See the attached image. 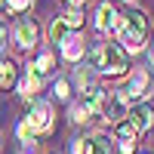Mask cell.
<instances>
[{
  "instance_id": "6da1fadb",
  "label": "cell",
  "mask_w": 154,
  "mask_h": 154,
  "mask_svg": "<svg viewBox=\"0 0 154 154\" xmlns=\"http://www.w3.org/2000/svg\"><path fill=\"white\" fill-rule=\"evenodd\" d=\"M89 68L96 74H105V77H120L126 74L130 62H126V49L117 46V43H96L89 49Z\"/></svg>"
},
{
  "instance_id": "7a4b0ae2",
  "label": "cell",
  "mask_w": 154,
  "mask_h": 154,
  "mask_svg": "<svg viewBox=\"0 0 154 154\" xmlns=\"http://www.w3.org/2000/svg\"><path fill=\"white\" fill-rule=\"evenodd\" d=\"M117 31H120L123 49H130V53H142L145 43H148V16H145L142 9H130L123 16V22H117Z\"/></svg>"
},
{
  "instance_id": "3957f363",
  "label": "cell",
  "mask_w": 154,
  "mask_h": 154,
  "mask_svg": "<svg viewBox=\"0 0 154 154\" xmlns=\"http://www.w3.org/2000/svg\"><path fill=\"white\" fill-rule=\"evenodd\" d=\"M28 105L31 108H28V117L25 120L31 123V130L37 136H49L56 130V108H53V102L49 99H31Z\"/></svg>"
},
{
  "instance_id": "277c9868",
  "label": "cell",
  "mask_w": 154,
  "mask_h": 154,
  "mask_svg": "<svg viewBox=\"0 0 154 154\" xmlns=\"http://www.w3.org/2000/svg\"><path fill=\"white\" fill-rule=\"evenodd\" d=\"M117 96L126 102V105H136V102H142L145 96H148V74L145 71H133L130 74V80H126V86L123 89H117Z\"/></svg>"
},
{
  "instance_id": "5b68a950",
  "label": "cell",
  "mask_w": 154,
  "mask_h": 154,
  "mask_svg": "<svg viewBox=\"0 0 154 154\" xmlns=\"http://www.w3.org/2000/svg\"><path fill=\"white\" fill-rule=\"evenodd\" d=\"M37 40H40V28H37L34 19H22L16 25V31H12V43H16L19 49H34Z\"/></svg>"
},
{
  "instance_id": "8992f818",
  "label": "cell",
  "mask_w": 154,
  "mask_h": 154,
  "mask_svg": "<svg viewBox=\"0 0 154 154\" xmlns=\"http://www.w3.org/2000/svg\"><path fill=\"white\" fill-rule=\"evenodd\" d=\"M130 123L136 126L139 133H148V130H154V108L148 105L145 99H142V102H136V105L130 108Z\"/></svg>"
},
{
  "instance_id": "52a82bcc",
  "label": "cell",
  "mask_w": 154,
  "mask_h": 154,
  "mask_svg": "<svg viewBox=\"0 0 154 154\" xmlns=\"http://www.w3.org/2000/svg\"><path fill=\"white\" fill-rule=\"evenodd\" d=\"M62 46V59L65 62H80L83 59V53H86V46H83V37H80V31H68V37L59 43Z\"/></svg>"
},
{
  "instance_id": "ba28073f",
  "label": "cell",
  "mask_w": 154,
  "mask_h": 154,
  "mask_svg": "<svg viewBox=\"0 0 154 154\" xmlns=\"http://www.w3.org/2000/svg\"><path fill=\"white\" fill-rule=\"evenodd\" d=\"M114 28H117V9H114V3L102 0V3L96 6V31L99 34H108Z\"/></svg>"
},
{
  "instance_id": "9c48e42d",
  "label": "cell",
  "mask_w": 154,
  "mask_h": 154,
  "mask_svg": "<svg viewBox=\"0 0 154 154\" xmlns=\"http://www.w3.org/2000/svg\"><path fill=\"white\" fill-rule=\"evenodd\" d=\"M102 114H105V120H111V123H117L123 114H126V102L117 96V93H108V99H105V105H102Z\"/></svg>"
},
{
  "instance_id": "30bf717a",
  "label": "cell",
  "mask_w": 154,
  "mask_h": 154,
  "mask_svg": "<svg viewBox=\"0 0 154 154\" xmlns=\"http://www.w3.org/2000/svg\"><path fill=\"white\" fill-rule=\"evenodd\" d=\"M28 71L37 74L40 80H43L46 74H56V59H53V53H40V56H37L31 65H28Z\"/></svg>"
},
{
  "instance_id": "8fae6325",
  "label": "cell",
  "mask_w": 154,
  "mask_h": 154,
  "mask_svg": "<svg viewBox=\"0 0 154 154\" xmlns=\"http://www.w3.org/2000/svg\"><path fill=\"white\" fill-rule=\"evenodd\" d=\"M19 93H22V99H25V102H31L37 93H40V77L28 71V74H25L22 80H19Z\"/></svg>"
},
{
  "instance_id": "7c38bea8",
  "label": "cell",
  "mask_w": 154,
  "mask_h": 154,
  "mask_svg": "<svg viewBox=\"0 0 154 154\" xmlns=\"http://www.w3.org/2000/svg\"><path fill=\"white\" fill-rule=\"evenodd\" d=\"M16 80H19V68L12 65L9 59H0V89L16 86Z\"/></svg>"
},
{
  "instance_id": "4fadbf2b",
  "label": "cell",
  "mask_w": 154,
  "mask_h": 154,
  "mask_svg": "<svg viewBox=\"0 0 154 154\" xmlns=\"http://www.w3.org/2000/svg\"><path fill=\"white\" fill-rule=\"evenodd\" d=\"M117 142H139V130L130 123V120H117Z\"/></svg>"
},
{
  "instance_id": "5bb4252c",
  "label": "cell",
  "mask_w": 154,
  "mask_h": 154,
  "mask_svg": "<svg viewBox=\"0 0 154 154\" xmlns=\"http://www.w3.org/2000/svg\"><path fill=\"white\" fill-rule=\"evenodd\" d=\"M59 19L65 22V25H68L71 31H80V28H83V12H80V6H71L68 12H62Z\"/></svg>"
},
{
  "instance_id": "9a60e30c",
  "label": "cell",
  "mask_w": 154,
  "mask_h": 154,
  "mask_svg": "<svg viewBox=\"0 0 154 154\" xmlns=\"http://www.w3.org/2000/svg\"><path fill=\"white\" fill-rule=\"evenodd\" d=\"M68 31H71V28H68L62 19H53V22H49V43H62V40L68 37Z\"/></svg>"
},
{
  "instance_id": "2e32d148",
  "label": "cell",
  "mask_w": 154,
  "mask_h": 154,
  "mask_svg": "<svg viewBox=\"0 0 154 154\" xmlns=\"http://www.w3.org/2000/svg\"><path fill=\"white\" fill-rule=\"evenodd\" d=\"M71 154H96V139L93 136L74 139V142H71Z\"/></svg>"
},
{
  "instance_id": "e0dca14e",
  "label": "cell",
  "mask_w": 154,
  "mask_h": 154,
  "mask_svg": "<svg viewBox=\"0 0 154 154\" xmlns=\"http://www.w3.org/2000/svg\"><path fill=\"white\" fill-rule=\"evenodd\" d=\"M53 96H56V102H68V99H71V83L65 80V77H56Z\"/></svg>"
},
{
  "instance_id": "ac0fdd59",
  "label": "cell",
  "mask_w": 154,
  "mask_h": 154,
  "mask_svg": "<svg viewBox=\"0 0 154 154\" xmlns=\"http://www.w3.org/2000/svg\"><path fill=\"white\" fill-rule=\"evenodd\" d=\"M71 120L74 123H86V120H93V114L86 111L83 102H74V105H71Z\"/></svg>"
},
{
  "instance_id": "d6986e66",
  "label": "cell",
  "mask_w": 154,
  "mask_h": 154,
  "mask_svg": "<svg viewBox=\"0 0 154 154\" xmlns=\"http://www.w3.org/2000/svg\"><path fill=\"white\" fill-rule=\"evenodd\" d=\"M19 139H22V142H34V139H37V133L31 130V123H28V120H22V123H19Z\"/></svg>"
},
{
  "instance_id": "ffe728a7",
  "label": "cell",
  "mask_w": 154,
  "mask_h": 154,
  "mask_svg": "<svg viewBox=\"0 0 154 154\" xmlns=\"http://www.w3.org/2000/svg\"><path fill=\"white\" fill-rule=\"evenodd\" d=\"M31 3H34V0H9V3H6V9H9V12H25Z\"/></svg>"
},
{
  "instance_id": "44dd1931",
  "label": "cell",
  "mask_w": 154,
  "mask_h": 154,
  "mask_svg": "<svg viewBox=\"0 0 154 154\" xmlns=\"http://www.w3.org/2000/svg\"><path fill=\"white\" fill-rule=\"evenodd\" d=\"M6 40H9V28H6V22H0V49L6 46Z\"/></svg>"
},
{
  "instance_id": "7402d4cb",
  "label": "cell",
  "mask_w": 154,
  "mask_h": 154,
  "mask_svg": "<svg viewBox=\"0 0 154 154\" xmlns=\"http://www.w3.org/2000/svg\"><path fill=\"white\" fill-rule=\"evenodd\" d=\"M65 3H71V6H83L86 0H65Z\"/></svg>"
},
{
  "instance_id": "603a6c76",
  "label": "cell",
  "mask_w": 154,
  "mask_h": 154,
  "mask_svg": "<svg viewBox=\"0 0 154 154\" xmlns=\"http://www.w3.org/2000/svg\"><path fill=\"white\" fill-rule=\"evenodd\" d=\"M6 3H9V0H0V6H6Z\"/></svg>"
},
{
  "instance_id": "cb8c5ba5",
  "label": "cell",
  "mask_w": 154,
  "mask_h": 154,
  "mask_svg": "<svg viewBox=\"0 0 154 154\" xmlns=\"http://www.w3.org/2000/svg\"><path fill=\"white\" fill-rule=\"evenodd\" d=\"M151 65H154V49H151Z\"/></svg>"
},
{
  "instance_id": "d4e9b609",
  "label": "cell",
  "mask_w": 154,
  "mask_h": 154,
  "mask_svg": "<svg viewBox=\"0 0 154 154\" xmlns=\"http://www.w3.org/2000/svg\"><path fill=\"white\" fill-rule=\"evenodd\" d=\"M126 3H133V0H126Z\"/></svg>"
}]
</instances>
